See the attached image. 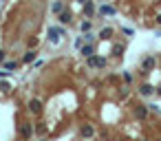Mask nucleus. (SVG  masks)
<instances>
[{"mask_svg":"<svg viewBox=\"0 0 161 141\" xmlns=\"http://www.w3.org/2000/svg\"><path fill=\"white\" fill-rule=\"evenodd\" d=\"M80 53H82L84 57H93V55H95V44H88V42H86L82 49H80Z\"/></svg>","mask_w":161,"mask_h":141,"instance_id":"9d476101","label":"nucleus"},{"mask_svg":"<svg viewBox=\"0 0 161 141\" xmlns=\"http://www.w3.org/2000/svg\"><path fill=\"white\" fill-rule=\"evenodd\" d=\"M73 44H75V49H82V46L86 44V42H84V35H80V38H75V42H73Z\"/></svg>","mask_w":161,"mask_h":141,"instance_id":"a211bd4d","label":"nucleus"},{"mask_svg":"<svg viewBox=\"0 0 161 141\" xmlns=\"http://www.w3.org/2000/svg\"><path fill=\"white\" fill-rule=\"evenodd\" d=\"M95 11H97L95 2H93V0H86V2H84V16H86V18H93Z\"/></svg>","mask_w":161,"mask_h":141,"instance_id":"0eeeda50","label":"nucleus"},{"mask_svg":"<svg viewBox=\"0 0 161 141\" xmlns=\"http://www.w3.org/2000/svg\"><path fill=\"white\" fill-rule=\"evenodd\" d=\"M90 29H93V22H90V20H82L80 22V31L82 33H88Z\"/></svg>","mask_w":161,"mask_h":141,"instance_id":"ddd939ff","label":"nucleus"},{"mask_svg":"<svg viewBox=\"0 0 161 141\" xmlns=\"http://www.w3.org/2000/svg\"><path fill=\"white\" fill-rule=\"evenodd\" d=\"M11 75V70H0V77H9Z\"/></svg>","mask_w":161,"mask_h":141,"instance_id":"b1692460","label":"nucleus"},{"mask_svg":"<svg viewBox=\"0 0 161 141\" xmlns=\"http://www.w3.org/2000/svg\"><path fill=\"white\" fill-rule=\"evenodd\" d=\"M80 137H82V139H90V137H95V128L90 126V124H82V128H80Z\"/></svg>","mask_w":161,"mask_h":141,"instance_id":"39448f33","label":"nucleus"},{"mask_svg":"<svg viewBox=\"0 0 161 141\" xmlns=\"http://www.w3.org/2000/svg\"><path fill=\"white\" fill-rule=\"evenodd\" d=\"M77 2H82V5H84V2H86V0H77Z\"/></svg>","mask_w":161,"mask_h":141,"instance_id":"cd10ccee","label":"nucleus"},{"mask_svg":"<svg viewBox=\"0 0 161 141\" xmlns=\"http://www.w3.org/2000/svg\"><path fill=\"white\" fill-rule=\"evenodd\" d=\"M29 112H33V115L42 112V102H40V99H31V102H29Z\"/></svg>","mask_w":161,"mask_h":141,"instance_id":"f8f14e48","label":"nucleus"},{"mask_svg":"<svg viewBox=\"0 0 161 141\" xmlns=\"http://www.w3.org/2000/svg\"><path fill=\"white\" fill-rule=\"evenodd\" d=\"M97 13L102 18H113L115 13H117V9H115L113 5H102V7H97Z\"/></svg>","mask_w":161,"mask_h":141,"instance_id":"f03ea898","label":"nucleus"},{"mask_svg":"<svg viewBox=\"0 0 161 141\" xmlns=\"http://www.w3.org/2000/svg\"><path fill=\"white\" fill-rule=\"evenodd\" d=\"M86 64H88V68H106V60H104V57H99V55L86 57Z\"/></svg>","mask_w":161,"mask_h":141,"instance_id":"f257e3e1","label":"nucleus"},{"mask_svg":"<svg viewBox=\"0 0 161 141\" xmlns=\"http://www.w3.org/2000/svg\"><path fill=\"white\" fill-rule=\"evenodd\" d=\"M31 134H33V126H31L29 121H25V124L20 126V137H22V139H29Z\"/></svg>","mask_w":161,"mask_h":141,"instance_id":"1a4fd4ad","label":"nucleus"},{"mask_svg":"<svg viewBox=\"0 0 161 141\" xmlns=\"http://www.w3.org/2000/svg\"><path fill=\"white\" fill-rule=\"evenodd\" d=\"M5 68H7V70H13V68H16V62H5Z\"/></svg>","mask_w":161,"mask_h":141,"instance_id":"4be33fe9","label":"nucleus"},{"mask_svg":"<svg viewBox=\"0 0 161 141\" xmlns=\"http://www.w3.org/2000/svg\"><path fill=\"white\" fill-rule=\"evenodd\" d=\"M124 80H126V84H132V75L126 73V70H124Z\"/></svg>","mask_w":161,"mask_h":141,"instance_id":"412c9836","label":"nucleus"},{"mask_svg":"<svg viewBox=\"0 0 161 141\" xmlns=\"http://www.w3.org/2000/svg\"><path fill=\"white\" fill-rule=\"evenodd\" d=\"M40 141H47V139H40Z\"/></svg>","mask_w":161,"mask_h":141,"instance_id":"c85d7f7f","label":"nucleus"},{"mask_svg":"<svg viewBox=\"0 0 161 141\" xmlns=\"http://www.w3.org/2000/svg\"><path fill=\"white\" fill-rule=\"evenodd\" d=\"M110 35H113V29H110V27H104V29L99 31V38H104V40L110 38Z\"/></svg>","mask_w":161,"mask_h":141,"instance_id":"dca6fc26","label":"nucleus"},{"mask_svg":"<svg viewBox=\"0 0 161 141\" xmlns=\"http://www.w3.org/2000/svg\"><path fill=\"white\" fill-rule=\"evenodd\" d=\"M122 33H124V35H128V38H130V35H132V33H135V31H132V29H130V27H122Z\"/></svg>","mask_w":161,"mask_h":141,"instance_id":"aec40b11","label":"nucleus"},{"mask_svg":"<svg viewBox=\"0 0 161 141\" xmlns=\"http://www.w3.org/2000/svg\"><path fill=\"white\" fill-rule=\"evenodd\" d=\"M62 35H64V29H62V27H51V29H49V40H51L53 44H58Z\"/></svg>","mask_w":161,"mask_h":141,"instance_id":"7ed1b4c3","label":"nucleus"},{"mask_svg":"<svg viewBox=\"0 0 161 141\" xmlns=\"http://www.w3.org/2000/svg\"><path fill=\"white\" fill-rule=\"evenodd\" d=\"M82 35H84V42H88V44H95V35L90 33V31H88V33H82Z\"/></svg>","mask_w":161,"mask_h":141,"instance_id":"f3484780","label":"nucleus"},{"mask_svg":"<svg viewBox=\"0 0 161 141\" xmlns=\"http://www.w3.org/2000/svg\"><path fill=\"white\" fill-rule=\"evenodd\" d=\"M154 64H157V60H154L152 55H146V57L141 60V70H144V73H150V70L154 68Z\"/></svg>","mask_w":161,"mask_h":141,"instance_id":"20e7f679","label":"nucleus"},{"mask_svg":"<svg viewBox=\"0 0 161 141\" xmlns=\"http://www.w3.org/2000/svg\"><path fill=\"white\" fill-rule=\"evenodd\" d=\"M157 95H161V88H157Z\"/></svg>","mask_w":161,"mask_h":141,"instance_id":"bb28decb","label":"nucleus"},{"mask_svg":"<svg viewBox=\"0 0 161 141\" xmlns=\"http://www.w3.org/2000/svg\"><path fill=\"white\" fill-rule=\"evenodd\" d=\"M157 22H159V25H161V16H157Z\"/></svg>","mask_w":161,"mask_h":141,"instance_id":"a878e982","label":"nucleus"},{"mask_svg":"<svg viewBox=\"0 0 161 141\" xmlns=\"http://www.w3.org/2000/svg\"><path fill=\"white\" fill-rule=\"evenodd\" d=\"M148 108H150V112H159V110H161L157 104H148Z\"/></svg>","mask_w":161,"mask_h":141,"instance_id":"5701e85b","label":"nucleus"},{"mask_svg":"<svg viewBox=\"0 0 161 141\" xmlns=\"http://www.w3.org/2000/svg\"><path fill=\"white\" fill-rule=\"evenodd\" d=\"M33 60H35V51H27V53H25V57H22V62H27V64H29V62H33Z\"/></svg>","mask_w":161,"mask_h":141,"instance_id":"2eb2a0df","label":"nucleus"},{"mask_svg":"<svg viewBox=\"0 0 161 141\" xmlns=\"http://www.w3.org/2000/svg\"><path fill=\"white\" fill-rule=\"evenodd\" d=\"M139 95H141V97H152V95H157V90H154L150 84H141V86H139Z\"/></svg>","mask_w":161,"mask_h":141,"instance_id":"6e6552de","label":"nucleus"},{"mask_svg":"<svg viewBox=\"0 0 161 141\" xmlns=\"http://www.w3.org/2000/svg\"><path fill=\"white\" fill-rule=\"evenodd\" d=\"M51 11H53V13H55V16H60V13H62V11H64V5H62V2H60V0H55V2H53V5H51Z\"/></svg>","mask_w":161,"mask_h":141,"instance_id":"4468645a","label":"nucleus"},{"mask_svg":"<svg viewBox=\"0 0 161 141\" xmlns=\"http://www.w3.org/2000/svg\"><path fill=\"white\" fill-rule=\"evenodd\" d=\"M5 57H7V51H0V62H5Z\"/></svg>","mask_w":161,"mask_h":141,"instance_id":"393cba45","label":"nucleus"},{"mask_svg":"<svg viewBox=\"0 0 161 141\" xmlns=\"http://www.w3.org/2000/svg\"><path fill=\"white\" fill-rule=\"evenodd\" d=\"M148 112H150L148 104H139V106L135 108V117H137V119H146V117H148Z\"/></svg>","mask_w":161,"mask_h":141,"instance_id":"423d86ee","label":"nucleus"},{"mask_svg":"<svg viewBox=\"0 0 161 141\" xmlns=\"http://www.w3.org/2000/svg\"><path fill=\"white\" fill-rule=\"evenodd\" d=\"M9 90H11V86L7 82H0V93H9Z\"/></svg>","mask_w":161,"mask_h":141,"instance_id":"6ab92c4d","label":"nucleus"},{"mask_svg":"<svg viewBox=\"0 0 161 141\" xmlns=\"http://www.w3.org/2000/svg\"><path fill=\"white\" fill-rule=\"evenodd\" d=\"M58 20H60V25H71V22H73V13L71 11H62L58 16Z\"/></svg>","mask_w":161,"mask_h":141,"instance_id":"9b49d317","label":"nucleus"},{"mask_svg":"<svg viewBox=\"0 0 161 141\" xmlns=\"http://www.w3.org/2000/svg\"><path fill=\"white\" fill-rule=\"evenodd\" d=\"M141 141H148V139H141Z\"/></svg>","mask_w":161,"mask_h":141,"instance_id":"c756f323","label":"nucleus"}]
</instances>
